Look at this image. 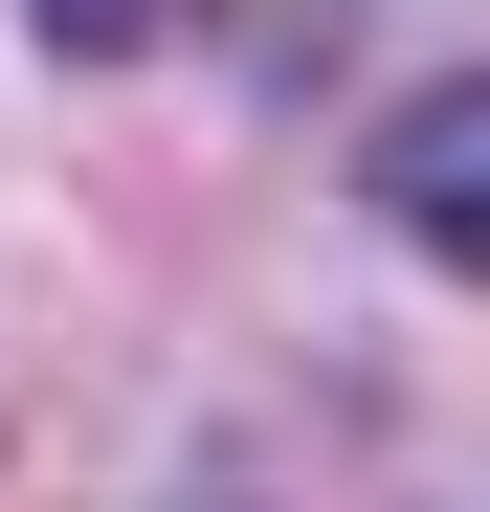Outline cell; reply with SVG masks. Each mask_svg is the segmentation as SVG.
I'll list each match as a JSON object with an SVG mask.
<instances>
[{"label":"cell","mask_w":490,"mask_h":512,"mask_svg":"<svg viewBox=\"0 0 490 512\" xmlns=\"http://www.w3.org/2000/svg\"><path fill=\"white\" fill-rule=\"evenodd\" d=\"M357 201L424 245V268H468V290H490V67H446V90H401V112H379Z\"/></svg>","instance_id":"1"},{"label":"cell","mask_w":490,"mask_h":512,"mask_svg":"<svg viewBox=\"0 0 490 512\" xmlns=\"http://www.w3.org/2000/svg\"><path fill=\"white\" fill-rule=\"evenodd\" d=\"M134 23H179V0H45V45H134Z\"/></svg>","instance_id":"2"}]
</instances>
